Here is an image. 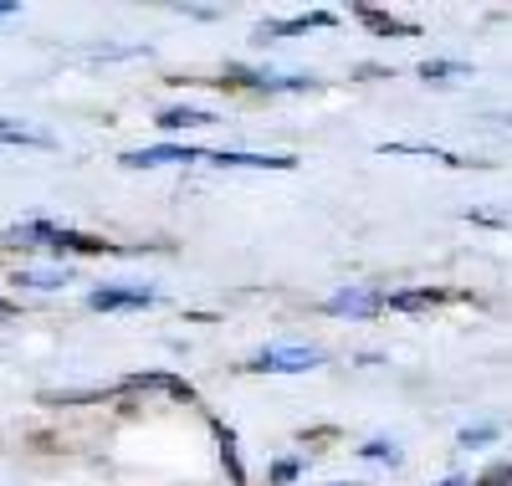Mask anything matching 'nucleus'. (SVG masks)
Segmentation results:
<instances>
[{
	"label": "nucleus",
	"instance_id": "nucleus-16",
	"mask_svg": "<svg viewBox=\"0 0 512 486\" xmlns=\"http://www.w3.org/2000/svg\"><path fill=\"white\" fill-rule=\"evenodd\" d=\"M359 456L364 461H379V466H400L405 461V451L395 446V440H369V446H359Z\"/></svg>",
	"mask_w": 512,
	"mask_h": 486
},
{
	"label": "nucleus",
	"instance_id": "nucleus-10",
	"mask_svg": "<svg viewBox=\"0 0 512 486\" xmlns=\"http://www.w3.org/2000/svg\"><path fill=\"white\" fill-rule=\"evenodd\" d=\"M11 282H16V287H36V292H57V287L72 282V272H67V267H21Z\"/></svg>",
	"mask_w": 512,
	"mask_h": 486
},
{
	"label": "nucleus",
	"instance_id": "nucleus-5",
	"mask_svg": "<svg viewBox=\"0 0 512 486\" xmlns=\"http://www.w3.org/2000/svg\"><path fill=\"white\" fill-rule=\"evenodd\" d=\"M190 159H205V154L180 149V144H159V149H128L118 164L123 169H159V164H190Z\"/></svg>",
	"mask_w": 512,
	"mask_h": 486
},
{
	"label": "nucleus",
	"instance_id": "nucleus-6",
	"mask_svg": "<svg viewBox=\"0 0 512 486\" xmlns=\"http://www.w3.org/2000/svg\"><path fill=\"white\" fill-rule=\"evenodd\" d=\"M205 164H216V169H292L297 159L292 154H231V149H221V154H205Z\"/></svg>",
	"mask_w": 512,
	"mask_h": 486
},
{
	"label": "nucleus",
	"instance_id": "nucleus-20",
	"mask_svg": "<svg viewBox=\"0 0 512 486\" xmlns=\"http://www.w3.org/2000/svg\"><path fill=\"white\" fill-rule=\"evenodd\" d=\"M297 476H303V461H277L272 466V486H292Z\"/></svg>",
	"mask_w": 512,
	"mask_h": 486
},
{
	"label": "nucleus",
	"instance_id": "nucleus-23",
	"mask_svg": "<svg viewBox=\"0 0 512 486\" xmlns=\"http://www.w3.org/2000/svg\"><path fill=\"white\" fill-rule=\"evenodd\" d=\"M6 16H16V6H0V21H6Z\"/></svg>",
	"mask_w": 512,
	"mask_h": 486
},
{
	"label": "nucleus",
	"instance_id": "nucleus-21",
	"mask_svg": "<svg viewBox=\"0 0 512 486\" xmlns=\"http://www.w3.org/2000/svg\"><path fill=\"white\" fill-rule=\"evenodd\" d=\"M16 313V302H6V297H0V318H11Z\"/></svg>",
	"mask_w": 512,
	"mask_h": 486
},
{
	"label": "nucleus",
	"instance_id": "nucleus-11",
	"mask_svg": "<svg viewBox=\"0 0 512 486\" xmlns=\"http://www.w3.org/2000/svg\"><path fill=\"white\" fill-rule=\"evenodd\" d=\"M164 134H185V128H205V123H216V113H205V108H164L154 118Z\"/></svg>",
	"mask_w": 512,
	"mask_h": 486
},
{
	"label": "nucleus",
	"instance_id": "nucleus-12",
	"mask_svg": "<svg viewBox=\"0 0 512 486\" xmlns=\"http://www.w3.org/2000/svg\"><path fill=\"white\" fill-rule=\"evenodd\" d=\"M308 26H333V11L297 16V21H287V26H262V31H256V47H267V41H277V36H303Z\"/></svg>",
	"mask_w": 512,
	"mask_h": 486
},
{
	"label": "nucleus",
	"instance_id": "nucleus-22",
	"mask_svg": "<svg viewBox=\"0 0 512 486\" xmlns=\"http://www.w3.org/2000/svg\"><path fill=\"white\" fill-rule=\"evenodd\" d=\"M441 486H472V481H461V476H451V481H441Z\"/></svg>",
	"mask_w": 512,
	"mask_h": 486
},
{
	"label": "nucleus",
	"instance_id": "nucleus-15",
	"mask_svg": "<svg viewBox=\"0 0 512 486\" xmlns=\"http://www.w3.org/2000/svg\"><path fill=\"white\" fill-rule=\"evenodd\" d=\"M108 389H52V394H41V405H52V410H62V405H93V400H103Z\"/></svg>",
	"mask_w": 512,
	"mask_h": 486
},
{
	"label": "nucleus",
	"instance_id": "nucleus-17",
	"mask_svg": "<svg viewBox=\"0 0 512 486\" xmlns=\"http://www.w3.org/2000/svg\"><path fill=\"white\" fill-rule=\"evenodd\" d=\"M420 77H425V82H446V77H472V72H466L461 62H425Z\"/></svg>",
	"mask_w": 512,
	"mask_h": 486
},
{
	"label": "nucleus",
	"instance_id": "nucleus-13",
	"mask_svg": "<svg viewBox=\"0 0 512 486\" xmlns=\"http://www.w3.org/2000/svg\"><path fill=\"white\" fill-rule=\"evenodd\" d=\"M354 16H359L364 26H374L379 36H420L415 26H405V21H395V16H384V11H369V6H359Z\"/></svg>",
	"mask_w": 512,
	"mask_h": 486
},
{
	"label": "nucleus",
	"instance_id": "nucleus-3",
	"mask_svg": "<svg viewBox=\"0 0 512 486\" xmlns=\"http://www.w3.org/2000/svg\"><path fill=\"white\" fill-rule=\"evenodd\" d=\"M149 302H159L154 287H98L88 297L93 313H134V307H149Z\"/></svg>",
	"mask_w": 512,
	"mask_h": 486
},
{
	"label": "nucleus",
	"instance_id": "nucleus-14",
	"mask_svg": "<svg viewBox=\"0 0 512 486\" xmlns=\"http://www.w3.org/2000/svg\"><path fill=\"white\" fill-rule=\"evenodd\" d=\"M441 302V292H431V287H425V292H390V297H384V307H395V313H420V307H436Z\"/></svg>",
	"mask_w": 512,
	"mask_h": 486
},
{
	"label": "nucleus",
	"instance_id": "nucleus-1",
	"mask_svg": "<svg viewBox=\"0 0 512 486\" xmlns=\"http://www.w3.org/2000/svg\"><path fill=\"white\" fill-rule=\"evenodd\" d=\"M318 364H323L318 348H262L246 369H256V374H308Z\"/></svg>",
	"mask_w": 512,
	"mask_h": 486
},
{
	"label": "nucleus",
	"instance_id": "nucleus-18",
	"mask_svg": "<svg viewBox=\"0 0 512 486\" xmlns=\"http://www.w3.org/2000/svg\"><path fill=\"white\" fill-rule=\"evenodd\" d=\"M487 440H497V425H466L461 435H456V446H466V451H472V446H487Z\"/></svg>",
	"mask_w": 512,
	"mask_h": 486
},
{
	"label": "nucleus",
	"instance_id": "nucleus-19",
	"mask_svg": "<svg viewBox=\"0 0 512 486\" xmlns=\"http://www.w3.org/2000/svg\"><path fill=\"white\" fill-rule=\"evenodd\" d=\"M477 486H512V461H497V466H487Z\"/></svg>",
	"mask_w": 512,
	"mask_h": 486
},
{
	"label": "nucleus",
	"instance_id": "nucleus-7",
	"mask_svg": "<svg viewBox=\"0 0 512 486\" xmlns=\"http://www.w3.org/2000/svg\"><path fill=\"white\" fill-rule=\"evenodd\" d=\"M52 236H57V226L52 220H21V226H6V241L11 251H31V246H52Z\"/></svg>",
	"mask_w": 512,
	"mask_h": 486
},
{
	"label": "nucleus",
	"instance_id": "nucleus-8",
	"mask_svg": "<svg viewBox=\"0 0 512 486\" xmlns=\"http://www.w3.org/2000/svg\"><path fill=\"white\" fill-rule=\"evenodd\" d=\"M123 389H164V394H175V400L195 405V389H190L185 379H175V374H159V369H149V374H128Z\"/></svg>",
	"mask_w": 512,
	"mask_h": 486
},
{
	"label": "nucleus",
	"instance_id": "nucleus-2",
	"mask_svg": "<svg viewBox=\"0 0 512 486\" xmlns=\"http://www.w3.org/2000/svg\"><path fill=\"white\" fill-rule=\"evenodd\" d=\"M323 313L328 318H374V313H384V292H374V287H344V292H333L323 302Z\"/></svg>",
	"mask_w": 512,
	"mask_h": 486
},
{
	"label": "nucleus",
	"instance_id": "nucleus-4",
	"mask_svg": "<svg viewBox=\"0 0 512 486\" xmlns=\"http://www.w3.org/2000/svg\"><path fill=\"white\" fill-rule=\"evenodd\" d=\"M231 82L262 87V93H308V87H318V77L303 72H241V67H231Z\"/></svg>",
	"mask_w": 512,
	"mask_h": 486
},
{
	"label": "nucleus",
	"instance_id": "nucleus-9",
	"mask_svg": "<svg viewBox=\"0 0 512 486\" xmlns=\"http://www.w3.org/2000/svg\"><path fill=\"white\" fill-rule=\"evenodd\" d=\"M210 430H216V446H221V461L231 471V486H246V466H241V451H236V430L226 420H210Z\"/></svg>",
	"mask_w": 512,
	"mask_h": 486
}]
</instances>
